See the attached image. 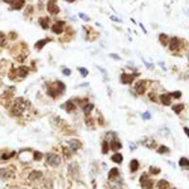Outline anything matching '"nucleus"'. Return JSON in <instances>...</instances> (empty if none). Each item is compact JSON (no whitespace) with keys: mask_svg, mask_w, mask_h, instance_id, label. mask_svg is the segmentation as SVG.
Returning <instances> with one entry per match:
<instances>
[{"mask_svg":"<svg viewBox=\"0 0 189 189\" xmlns=\"http://www.w3.org/2000/svg\"><path fill=\"white\" fill-rule=\"evenodd\" d=\"M28 107H29V102L25 101L24 98L19 97L18 100L14 102V105L12 107V113L13 115H15V116H22Z\"/></svg>","mask_w":189,"mask_h":189,"instance_id":"f257e3e1","label":"nucleus"},{"mask_svg":"<svg viewBox=\"0 0 189 189\" xmlns=\"http://www.w3.org/2000/svg\"><path fill=\"white\" fill-rule=\"evenodd\" d=\"M64 83L61 82V81H57L56 83L50 84V86H48V89H47V92H48V94L50 97H57L59 96L62 92H64Z\"/></svg>","mask_w":189,"mask_h":189,"instance_id":"f03ea898","label":"nucleus"},{"mask_svg":"<svg viewBox=\"0 0 189 189\" xmlns=\"http://www.w3.org/2000/svg\"><path fill=\"white\" fill-rule=\"evenodd\" d=\"M47 165H52V167H57L61 163V158L56 154H48L47 155V160H45Z\"/></svg>","mask_w":189,"mask_h":189,"instance_id":"7ed1b4c3","label":"nucleus"},{"mask_svg":"<svg viewBox=\"0 0 189 189\" xmlns=\"http://www.w3.org/2000/svg\"><path fill=\"white\" fill-rule=\"evenodd\" d=\"M47 9H48V12L50 14H53V15L59 13V8H58V5H57L56 0H49L48 4H47Z\"/></svg>","mask_w":189,"mask_h":189,"instance_id":"20e7f679","label":"nucleus"},{"mask_svg":"<svg viewBox=\"0 0 189 189\" xmlns=\"http://www.w3.org/2000/svg\"><path fill=\"white\" fill-rule=\"evenodd\" d=\"M140 183H141V187H143L144 189H151V187H153V182L148 178L146 174H143V175H141Z\"/></svg>","mask_w":189,"mask_h":189,"instance_id":"39448f33","label":"nucleus"},{"mask_svg":"<svg viewBox=\"0 0 189 189\" xmlns=\"http://www.w3.org/2000/svg\"><path fill=\"white\" fill-rule=\"evenodd\" d=\"M79 148H81V143H79L78 140L72 139V140L68 141V149L72 151V153H76V151H77Z\"/></svg>","mask_w":189,"mask_h":189,"instance_id":"423d86ee","label":"nucleus"},{"mask_svg":"<svg viewBox=\"0 0 189 189\" xmlns=\"http://www.w3.org/2000/svg\"><path fill=\"white\" fill-rule=\"evenodd\" d=\"M180 43H182L180 39H178L177 37L172 38V39H170V42H169V48H170V50H177V49H179Z\"/></svg>","mask_w":189,"mask_h":189,"instance_id":"0eeeda50","label":"nucleus"},{"mask_svg":"<svg viewBox=\"0 0 189 189\" xmlns=\"http://www.w3.org/2000/svg\"><path fill=\"white\" fill-rule=\"evenodd\" d=\"M145 89H146L145 81H138V82L135 83V91L138 92L139 94H143V93H145Z\"/></svg>","mask_w":189,"mask_h":189,"instance_id":"6e6552de","label":"nucleus"},{"mask_svg":"<svg viewBox=\"0 0 189 189\" xmlns=\"http://www.w3.org/2000/svg\"><path fill=\"white\" fill-rule=\"evenodd\" d=\"M135 76H136V74H127V73H122V74H121V82L124 83V84H129V83H131L132 81H134Z\"/></svg>","mask_w":189,"mask_h":189,"instance_id":"1a4fd4ad","label":"nucleus"},{"mask_svg":"<svg viewBox=\"0 0 189 189\" xmlns=\"http://www.w3.org/2000/svg\"><path fill=\"white\" fill-rule=\"evenodd\" d=\"M63 27H64L63 22H57L56 24L52 27V30H53V33H56V34H61V33L63 32Z\"/></svg>","mask_w":189,"mask_h":189,"instance_id":"9d476101","label":"nucleus"},{"mask_svg":"<svg viewBox=\"0 0 189 189\" xmlns=\"http://www.w3.org/2000/svg\"><path fill=\"white\" fill-rule=\"evenodd\" d=\"M12 8L15 9V10H20V9L24 6L25 0H12Z\"/></svg>","mask_w":189,"mask_h":189,"instance_id":"9b49d317","label":"nucleus"},{"mask_svg":"<svg viewBox=\"0 0 189 189\" xmlns=\"http://www.w3.org/2000/svg\"><path fill=\"white\" fill-rule=\"evenodd\" d=\"M160 101H162L163 105L169 106L170 102H172V97H170L169 93H163V94H160Z\"/></svg>","mask_w":189,"mask_h":189,"instance_id":"f8f14e48","label":"nucleus"},{"mask_svg":"<svg viewBox=\"0 0 189 189\" xmlns=\"http://www.w3.org/2000/svg\"><path fill=\"white\" fill-rule=\"evenodd\" d=\"M13 175V173L6 168H0V179H8Z\"/></svg>","mask_w":189,"mask_h":189,"instance_id":"ddd939ff","label":"nucleus"},{"mask_svg":"<svg viewBox=\"0 0 189 189\" xmlns=\"http://www.w3.org/2000/svg\"><path fill=\"white\" fill-rule=\"evenodd\" d=\"M17 73L20 76V77H25V76L29 73V68L25 67V66H20V67L17 69Z\"/></svg>","mask_w":189,"mask_h":189,"instance_id":"4468645a","label":"nucleus"},{"mask_svg":"<svg viewBox=\"0 0 189 189\" xmlns=\"http://www.w3.org/2000/svg\"><path fill=\"white\" fill-rule=\"evenodd\" d=\"M64 108H66V111H68V112H71V111H74L76 110V105H73V102L72 101H67L64 103V106H63Z\"/></svg>","mask_w":189,"mask_h":189,"instance_id":"2eb2a0df","label":"nucleus"},{"mask_svg":"<svg viewBox=\"0 0 189 189\" xmlns=\"http://www.w3.org/2000/svg\"><path fill=\"white\" fill-rule=\"evenodd\" d=\"M138 169H139V162H138L136 159L131 160V163H130V170H131L132 173H135Z\"/></svg>","mask_w":189,"mask_h":189,"instance_id":"dca6fc26","label":"nucleus"},{"mask_svg":"<svg viewBox=\"0 0 189 189\" xmlns=\"http://www.w3.org/2000/svg\"><path fill=\"white\" fill-rule=\"evenodd\" d=\"M42 178V172H32L30 175H29V180H35V179H39Z\"/></svg>","mask_w":189,"mask_h":189,"instance_id":"f3484780","label":"nucleus"},{"mask_svg":"<svg viewBox=\"0 0 189 189\" xmlns=\"http://www.w3.org/2000/svg\"><path fill=\"white\" fill-rule=\"evenodd\" d=\"M119 175V169L117 168H112L110 172H108V179H113Z\"/></svg>","mask_w":189,"mask_h":189,"instance_id":"a211bd4d","label":"nucleus"},{"mask_svg":"<svg viewBox=\"0 0 189 189\" xmlns=\"http://www.w3.org/2000/svg\"><path fill=\"white\" fill-rule=\"evenodd\" d=\"M121 143L120 141H117V140H112L111 141V146L110 148L112 149V150H119V149H121Z\"/></svg>","mask_w":189,"mask_h":189,"instance_id":"6ab92c4d","label":"nucleus"},{"mask_svg":"<svg viewBox=\"0 0 189 189\" xmlns=\"http://www.w3.org/2000/svg\"><path fill=\"white\" fill-rule=\"evenodd\" d=\"M39 23H40V25H42V28H43V29H47V28H48V24H49V19L48 18H40L39 19Z\"/></svg>","mask_w":189,"mask_h":189,"instance_id":"aec40b11","label":"nucleus"},{"mask_svg":"<svg viewBox=\"0 0 189 189\" xmlns=\"http://www.w3.org/2000/svg\"><path fill=\"white\" fill-rule=\"evenodd\" d=\"M49 39H43V40H38L35 43V49H42L45 45V43H48Z\"/></svg>","mask_w":189,"mask_h":189,"instance_id":"412c9836","label":"nucleus"},{"mask_svg":"<svg viewBox=\"0 0 189 189\" xmlns=\"http://www.w3.org/2000/svg\"><path fill=\"white\" fill-rule=\"evenodd\" d=\"M159 40L162 42L163 45H167V44L169 43V37H168L167 34H160V35H159Z\"/></svg>","mask_w":189,"mask_h":189,"instance_id":"4be33fe9","label":"nucleus"},{"mask_svg":"<svg viewBox=\"0 0 189 189\" xmlns=\"http://www.w3.org/2000/svg\"><path fill=\"white\" fill-rule=\"evenodd\" d=\"M158 188L159 189H167V188H169V183L167 182V180H159V183H158Z\"/></svg>","mask_w":189,"mask_h":189,"instance_id":"5701e85b","label":"nucleus"},{"mask_svg":"<svg viewBox=\"0 0 189 189\" xmlns=\"http://www.w3.org/2000/svg\"><path fill=\"white\" fill-rule=\"evenodd\" d=\"M179 165L183 168H189V160L187 158H182L180 160H179Z\"/></svg>","mask_w":189,"mask_h":189,"instance_id":"b1692460","label":"nucleus"},{"mask_svg":"<svg viewBox=\"0 0 189 189\" xmlns=\"http://www.w3.org/2000/svg\"><path fill=\"white\" fill-rule=\"evenodd\" d=\"M112 162H115V163H117V164H120L121 162H122V155L121 154H115V155H112Z\"/></svg>","mask_w":189,"mask_h":189,"instance_id":"393cba45","label":"nucleus"},{"mask_svg":"<svg viewBox=\"0 0 189 189\" xmlns=\"http://www.w3.org/2000/svg\"><path fill=\"white\" fill-rule=\"evenodd\" d=\"M183 108H184L183 103H180V105H174V106H173V111L175 112V113H180V112L183 111Z\"/></svg>","mask_w":189,"mask_h":189,"instance_id":"a878e982","label":"nucleus"},{"mask_svg":"<svg viewBox=\"0 0 189 189\" xmlns=\"http://www.w3.org/2000/svg\"><path fill=\"white\" fill-rule=\"evenodd\" d=\"M6 43V35L3 32H0V47H4Z\"/></svg>","mask_w":189,"mask_h":189,"instance_id":"bb28decb","label":"nucleus"},{"mask_svg":"<svg viewBox=\"0 0 189 189\" xmlns=\"http://www.w3.org/2000/svg\"><path fill=\"white\" fill-rule=\"evenodd\" d=\"M92 108H93V105H92V103H87V105L83 107V112L87 115V113H89V112L92 111Z\"/></svg>","mask_w":189,"mask_h":189,"instance_id":"cd10ccee","label":"nucleus"},{"mask_svg":"<svg viewBox=\"0 0 189 189\" xmlns=\"http://www.w3.org/2000/svg\"><path fill=\"white\" fill-rule=\"evenodd\" d=\"M108 149H110V146H108V143H107V141H103V143H102V153L106 154L107 151H108Z\"/></svg>","mask_w":189,"mask_h":189,"instance_id":"c85d7f7f","label":"nucleus"},{"mask_svg":"<svg viewBox=\"0 0 189 189\" xmlns=\"http://www.w3.org/2000/svg\"><path fill=\"white\" fill-rule=\"evenodd\" d=\"M158 153L160 154H164V153H169V148H167V146H160V148L158 149Z\"/></svg>","mask_w":189,"mask_h":189,"instance_id":"c756f323","label":"nucleus"},{"mask_svg":"<svg viewBox=\"0 0 189 189\" xmlns=\"http://www.w3.org/2000/svg\"><path fill=\"white\" fill-rule=\"evenodd\" d=\"M78 71H79V72L82 73V76H83V77H86V76L88 74V71H87L86 68H82V67H79V68H78Z\"/></svg>","mask_w":189,"mask_h":189,"instance_id":"7c9ffc66","label":"nucleus"},{"mask_svg":"<svg viewBox=\"0 0 189 189\" xmlns=\"http://www.w3.org/2000/svg\"><path fill=\"white\" fill-rule=\"evenodd\" d=\"M13 155H15V153H14V151H13V153H10V154H5V155H3V157H1V159H3V160L10 159V158L13 157Z\"/></svg>","mask_w":189,"mask_h":189,"instance_id":"2f4dec72","label":"nucleus"},{"mask_svg":"<svg viewBox=\"0 0 189 189\" xmlns=\"http://www.w3.org/2000/svg\"><path fill=\"white\" fill-rule=\"evenodd\" d=\"M42 157H43V155H42V153H39V151H35L34 153V160H40Z\"/></svg>","mask_w":189,"mask_h":189,"instance_id":"473e14b6","label":"nucleus"},{"mask_svg":"<svg viewBox=\"0 0 189 189\" xmlns=\"http://www.w3.org/2000/svg\"><path fill=\"white\" fill-rule=\"evenodd\" d=\"M150 173H151V174H159V173H160V169H159V168H153V167H151V168H150Z\"/></svg>","mask_w":189,"mask_h":189,"instance_id":"72a5a7b5","label":"nucleus"},{"mask_svg":"<svg viewBox=\"0 0 189 189\" xmlns=\"http://www.w3.org/2000/svg\"><path fill=\"white\" fill-rule=\"evenodd\" d=\"M172 96H173V97H175V98H179V97L182 96V92H180V91H175V92H173V93H172Z\"/></svg>","mask_w":189,"mask_h":189,"instance_id":"f704fd0d","label":"nucleus"},{"mask_svg":"<svg viewBox=\"0 0 189 189\" xmlns=\"http://www.w3.org/2000/svg\"><path fill=\"white\" fill-rule=\"evenodd\" d=\"M63 73H64L66 76H69V74H71V71L67 69V68H64V69H63Z\"/></svg>","mask_w":189,"mask_h":189,"instance_id":"c9c22d12","label":"nucleus"},{"mask_svg":"<svg viewBox=\"0 0 189 189\" xmlns=\"http://www.w3.org/2000/svg\"><path fill=\"white\" fill-rule=\"evenodd\" d=\"M143 117H144V119H145V120H146V119H150V112H145V113H144V116H143Z\"/></svg>","mask_w":189,"mask_h":189,"instance_id":"e433bc0d","label":"nucleus"},{"mask_svg":"<svg viewBox=\"0 0 189 189\" xmlns=\"http://www.w3.org/2000/svg\"><path fill=\"white\" fill-rule=\"evenodd\" d=\"M184 132H185V134L189 136V129H188V127H184Z\"/></svg>","mask_w":189,"mask_h":189,"instance_id":"4c0bfd02","label":"nucleus"},{"mask_svg":"<svg viewBox=\"0 0 189 189\" xmlns=\"http://www.w3.org/2000/svg\"><path fill=\"white\" fill-rule=\"evenodd\" d=\"M79 17H81V18H83V19H84V20H88V18H87V17H84V15H83V14H79Z\"/></svg>","mask_w":189,"mask_h":189,"instance_id":"58836bf2","label":"nucleus"},{"mask_svg":"<svg viewBox=\"0 0 189 189\" xmlns=\"http://www.w3.org/2000/svg\"><path fill=\"white\" fill-rule=\"evenodd\" d=\"M67 1H69V3H72V1H74V0H67Z\"/></svg>","mask_w":189,"mask_h":189,"instance_id":"ea45409f","label":"nucleus"},{"mask_svg":"<svg viewBox=\"0 0 189 189\" xmlns=\"http://www.w3.org/2000/svg\"><path fill=\"white\" fill-rule=\"evenodd\" d=\"M172 189H177V188H172Z\"/></svg>","mask_w":189,"mask_h":189,"instance_id":"a19ab883","label":"nucleus"},{"mask_svg":"<svg viewBox=\"0 0 189 189\" xmlns=\"http://www.w3.org/2000/svg\"><path fill=\"white\" fill-rule=\"evenodd\" d=\"M188 59H189V54H188Z\"/></svg>","mask_w":189,"mask_h":189,"instance_id":"79ce46f5","label":"nucleus"}]
</instances>
